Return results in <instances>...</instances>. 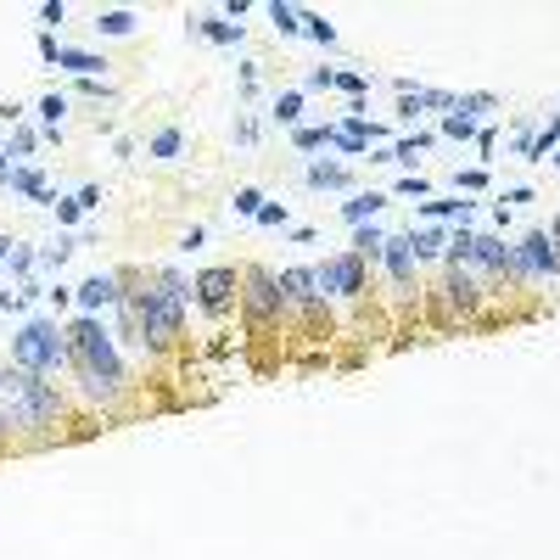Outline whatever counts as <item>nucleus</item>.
Masks as SVG:
<instances>
[{
    "label": "nucleus",
    "mask_w": 560,
    "mask_h": 560,
    "mask_svg": "<svg viewBox=\"0 0 560 560\" xmlns=\"http://www.w3.org/2000/svg\"><path fill=\"white\" fill-rule=\"evenodd\" d=\"M264 17L280 28V34H303V6H292V0H269Z\"/></svg>",
    "instance_id": "nucleus-25"
},
{
    "label": "nucleus",
    "mask_w": 560,
    "mask_h": 560,
    "mask_svg": "<svg viewBox=\"0 0 560 560\" xmlns=\"http://www.w3.org/2000/svg\"><path fill=\"white\" fill-rule=\"evenodd\" d=\"M62 331H68V370L79 381V398H90L101 415H118V404L129 392V364H124L118 336L101 325V314H79Z\"/></svg>",
    "instance_id": "nucleus-1"
},
{
    "label": "nucleus",
    "mask_w": 560,
    "mask_h": 560,
    "mask_svg": "<svg viewBox=\"0 0 560 560\" xmlns=\"http://www.w3.org/2000/svg\"><path fill=\"white\" fill-rule=\"evenodd\" d=\"M336 140V124H303V129H292V146L297 152H325V146H331Z\"/></svg>",
    "instance_id": "nucleus-24"
},
{
    "label": "nucleus",
    "mask_w": 560,
    "mask_h": 560,
    "mask_svg": "<svg viewBox=\"0 0 560 560\" xmlns=\"http://www.w3.org/2000/svg\"><path fill=\"white\" fill-rule=\"evenodd\" d=\"M62 118H68V96H62V90L40 96V124H45V140H62Z\"/></svg>",
    "instance_id": "nucleus-23"
},
{
    "label": "nucleus",
    "mask_w": 560,
    "mask_h": 560,
    "mask_svg": "<svg viewBox=\"0 0 560 560\" xmlns=\"http://www.w3.org/2000/svg\"><path fill=\"white\" fill-rule=\"evenodd\" d=\"M409 247H415V264H437L443 247H448L443 224H420V230H409Z\"/></svg>",
    "instance_id": "nucleus-19"
},
{
    "label": "nucleus",
    "mask_w": 560,
    "mask_h": 560,
    "mask_svg": "<svg viewBox=\"0 0 560 560\" xmlns=\"http://www.w3.org/2000/svg\"><path fill=\"white\" fill-rule=\"evenodd\" d=\"M454 112H460L465 124H488L493 112H499V96H488V90H465V96H454Z\"/></svg>",
    "instance_id": "nucleus-18"
},
{
    "label": "nucleus",
    "mask_w": 560,
    "mask_h": 560,
    "mask_svg": "<svg viewBox=\"0 0 560 560\" xmlns=\"http://www.w3.org/2000/svg\"><path fill=\"white\" fill-rule=\"evenodd\" d=\"M303 185H308V191H348L353 168L348 163H308L303 168Z\"/></svg>",
    "instance_id": "nucleus-14"
},
{
    "label": "nucleus",
    "mask_w": 560,
    "mask_h": 560,
    "mask_svg": "<svg viewBox=\"0 0 560 560\" xmlns=\"http://www.w3.org/2000/svg\"><path fill=\"white\" fill-rule=\"evenodd\" d=\"M17 443V432H12V420H6V409H0V454Z\"/></svg>",
    "instance_id": "nucleus-48"
},
{
    "label": "nucleus",
    "mask_w": 560,
    "mask_h": 560,
    "mask_svg": "<svg viewBox=\"0 0 560 560\" xmlns=\"http://www.w3.org/2000/svg\"><path fill=\"white\" fill-rule=\"evenodd\" d=\"M314 280H320V292L336 297V303H364V292H370V264H364L359 252H336L325 264H314Z\"/></svg>",
    "instance_id": "nucleus-9"
},
{
    "label": "nucleus",
    "mask_w": 560,
    "mask_h": 560,
    "mask_svg": "<svg viewBox=\"0 0 560 560\" xmlns=\"http://www.w3.org/2000/svg\"><path fill=\"white\" fill-rule=\"evenodd\" d=\"M101 34V40H129L140 28V17L129 12V6H96V23H90Z\"/></svg>",
    "instance_id": "nucleus-13"
},
{
    "label": "nucleus",
    "mask_w": 560,
    "mask_h": 560,
    "mask_svg": "<svg viewBox=\"0 0 560 560\" xmlns=\"http://www.w3.org/2000/svg\"><path fill=\"white\" fill-rule=\"evenodd\" d=\"M68 17V0H45L40 6V23H62Z\"/></svg>",
    "instance_id": "nucleus-44"
},
{
    "label": "nucleus",
    "mask_w": 560,
    "mask_h": 560,
    "mask_svg": "<svg viewBox=\"0 0 560 560\" xmlns=\"http://www.w3.org/2000/svg\"><path fill=\"white\" fill-rule=\"evenodd\" d=\"M549 236H555V241H560V213H555V219H549Z\"/></svg>",
    "instance_id": "nucleus-52"
},
{
    "label": "nucleus",
    "mask_w": 560,
    "mask_h": 560,
    "mask_svg": "<svg viewBox=\"0 0 560 560\" xmlns=\"http://www.w3.org/2000/svg\"><path fill=\"white\" fill-rule=\"evenodd\" d=\"M303 34L314 45H325V51H336V23H325L320 12H303Z\"/></svg>",
    "instance_id": "nucleus-29"
},
{
    "label": "nucleus",
    "mask_w": 560,
    "mask_h": 560,
    "mask_svg": "<svg viewBox=\"0 0 560 560\" xmlns=\"http://www.w3.org/2000/svg\"><path fill=\"white\" fill-rule=\"evenodd\" d=\"M56 68L73 73V79H107V62H101L96 51H73V45H62V56H56Z\"/></svg>",
    "instance_id": "nucleus-17"
},
{
    "label": "nucleus",
    "mask_w": 560,
    "mask_h": 560,
    "mask_svg": "<svg viewBox=\"0 0 560 560\" xmlns=\"http://www.w3.org/2000/svg\"><path fill=\"white\" fill-rule=\"evenodd\" d=\"M236 140H241V146H252V140H258V124H252V118H241V124H236Z\"/></svg>",
    "instance_id": "nucleus-49"
},
{
    "label": "nucleus",
    "mask_w": 560,
    "mask_h": 560,
    "mask_svg": "<svg viewBox=\"0 0 560 560\" xmlns=\"http://www.w3.org/2000/svg\"><path fill=\"white\" fill-rule=\"evenodd\" d=\"M331 90H348V96L359 101L364 90H370V73H348V68H342V73H336V84H331Z\"/></svg>",
    "instance_id": "nucleus-37"
},
{
    "label": "nucleus",
    "mask_w": 560,
    "mask_h": 560,
    "mask_svg": "<svg viewBox=\"0 0 560 560\" xmlns=\"http://www.w3.org/2000/svg\"><path fill=\"white\" fill-rule=\"evenodd\" d=\"M12 364L28 376H56L68 370V331L56 325V314H34L12 331Z\"/></svg>",
    "instance_id": "nucleus-3"
},
{
    "label": "nucleus",
    "mask_w": 560,
    "mask_h": 560,
    "mask_svg": "<svg viewBox=\"0 0 560 560\" xmlns=\"http://www.w3.org/2000/svg\"><path fill=\"white\" fill-rule=\"evenodd\" d=\"M12 191H17V196H28V202H56V191L45 185V174H40L34 163L12 168Z\"/></svg>",
    "instance_id": "nucleus-20"
},
{
    "label": "nucleus",
    "mask_w": 560,
    "mask_h": 560,
    "mask_svg": "<svg viewBox=\"0 0 560 560\" xmlns=\"http://www.w3.org/2000/svg\"><path fill=\"white\" fill-rule=\"evenodd\" d=\"M34 252H40V269H62L73 258V236H56L51 247H34Z\"/></svg>",
    "instance_id": "nucleus-33"
},
{
    "label": "nucleus",
    "mask_w": 560,
    "mask_h": 560,
    "mask_svg": "<svg viewBox=\"0 0 560 560\" xmlns=\"http://www.w3.org/2000/svg\"><path fill=\"white\" fill-rule=\"evenodd\" d=\"M146 157H157V163H174V157H185V129L180 124L157 129V135L146 140Z\"/></svg>",
    "instance_id": "nucleus-21"
},
{
    "label": "nucleus",
    "mask_w": 560,
    "mask_h": 560,
    "mask_svg": "<svg viewBox=\"0 0 560 560\" xmlns=\"http://www.w3.org/2000/svg\"><path fill=\"white\" fill-rule=\"evenodd\" d=\"M230 208H236V219H258V208H264V191H258V185H241V191L230 196Z\"/></svg>",
    "instance_id": "nucleus-32"
},
{
    "label": "nucleus",
    "mask_w": 560,
    "mask_h": 560,
    "mask_svg": "<svg viewBox=\"0 0 560 560\" xmlns=\"http://www.w3.org/2000/svg\"><path fill=\"white\" fill-rule=\"evenodd\" d=\"M432 129H415V135H404L398 140V146H392V163H404V168H415V152H426V146H432Z\"/></svg>",
    "instance_id": "nucleus-27"
},
{
    "label": "nucleus",
    "mask_w": 560,
    "mask_h": 560,
    "mask_svg": "<svg viewBox=\"0 0 560 560\" xmlns=\"http://www.w3.org/2000/svg\"><path fill=\"white\" fill-rule=\"evenodd\" d=\"M521 202H532V185H504L499 208H521Z\"/></svg>",
    "instance_id": "nucleus-42"
},
{
    "label": "nucleus",
    "mask_w": 560,
    "mask_h": 560,
    "mask_svg": "<svg viewBox=\"0 0 560 560\" xmlns=\"http://www.w3.org/2000/svg\"><path fill=\"white\" fill-rule=\"evenodd\" d=\"M6 269H12V275H17V286H23V280L34 275V269H40V252L17 241V247H12V258H6Z\"/></svg>",
    "instance_id": "nucleus-30"
},
{
    "label": "nucleus",
    "mask_w": 560,
    "mask_h": 560,
    "mask_svg": "<svg viewBox=\"0 0 560 560\" xmlns=\"http://www.w3.org/2000/svg\"><path fill=\"white\" fill-rule=\"evenodd\" d=\"M538 146H544V152H560V107H555V118L538 129Z\"/></svg>",
    "instance_id": "nucleus-40"
},
{
    "label": "nucleus",
    "mask_w": 560,
    "mask_h": 560,
    "mask_svg": "<svg viewBox=\"0 0 560 560\" xmlns=\"http://www.w3.org/2000/svg\"><path fill=\"white\" fill-rule=\"evenodd\" d=\"M12 168H17V163H12L6 152H0V185H12Z\"/></svg>",
    "instance_id": "nucleus-50"
},
{
    "label": "nucleus",
    "mask_w": 560,
    "mask_h": 560,
    "mask_svg": "<svg viewBox=\"0 0 560 560\" xmlns=\"http://www.w3.org/2000/svg\"><path fill=\"white\" fill-rule=\"evenodd\" d=\"M342 129H348L353 140H364V146H376V140L387 135V124H370L364 112H348V118H342Z\"/></svg>",
    "instance_id": "nucleus-28"
},
{
    "label": "nucleus",
    "mask_w": 560,
    "mask_h": 560,
    "mask_svg": "<svg viewBox=\"0 0 560 560\" xmlns=\"http://www.w3.org/2000/svg\"><path fill=\"white\" fill-rule=\"evenodd\" d=\"M392 196L387 191H353V202H342V219L353 224V230H359V224H376V213L387 208Z\"/></svg>",
    "instance_id": "nucleus-16"
},
{
    "label": "nucleus",
    "mask_w": 560,
    "mask_h": 560,
    "mask_svg": "<svg viewBox=\"0 0 560 560\" xmlns=\"http://www.w3.org/2000/svg\"><path fill=\"white\" fill-rule=\"evenodd\" d=\"M0 409L12 420V432L28 443H51L56 426H68V392L51 376H28L17 364L0 370Z\"/></svg>",
    "instance_id": "nucleus-2"
},
{
    "label": "nucleus",
    "mask_w": 560,
    "mask_h": 560,
    "mask_svg": "<svg viewBox=\"0 0 560 560\" xmlns=\"http://www.w3.org/2000/svg\"><path fill=\"white\" fill-rule=\"evenodd\" d=\"M331 84H336V68H314V73H308V90H331Z\"/></svg>",
    "instance_id": "nucleus-46"
},
{
    "label": "nucleus",
    "mask_w": 560,
    "mask_h": 560,
    "mask_svg": "<svg viewBox=\"0 0 560 560\" xmlns=\"http://www.w3.org/2000/svg\"><path fill=\"white\" fill-rule=\"evenodd\" d=\"M275 124L280 129H303V90H280L275 96Z\"/></svg>",
    "instance_id": "nucleus-26"
},
{
    "label": "nucleus",
    "mask_w": 560,
    "mask_h": 560,
    "mask_svg": "<svg viewBox=\"0 0 560 560\" xmlns=\"http://www.w3.org/2000/svg\"><path fill=\"white\" fill-rule=\"evenodd\" d=\"M353 252H359L364 264L376 269L381 252H387V230H381V224H359V230H353Z\"/></svg>",
    "instance_id": "nucleus-22"
},
{
    "label": "nucleus",
    "mask_w": 560,
    "mask_h": 560,
    "mask_svg": "<svg viewBox=\"0 0 560 560\" xmlns=\"http://www.w3.org/2000/svg\"><path fill=\"white\" fill-rule=\"evenodd\" d=\"M12 247H17L12 236H0V264H6V258H12Z\"/></svg>",
    "instance_id": "nucleus-51"
},
{
    "label": "nucleus",
    "mask_w": 560,
    "mask_h": 560,
    "mask_svg": "<svg viewBox=\"0 0 560 560\" xmlns=\"http://www.w3.org/2000/svg\"><path fill=\"white\" fill-rule=\"evenodd\" d=\"M398 196H432V180H426V174H404V180H398Z\"/></svg>",
    "instance_id": "nucleus-39"
},
{
    "label": "nucleus",
    "mask_w": 560,
    "mask_h": 560,
    "mask_svg": "<svg viewBox=\"0 0 560 560\" xmlns=\"http://www.w3.org/2000/svg\"><path fill=\"white\" fill-rule=\"evenodd\" d=\"M476 213V202H460V196H432V202H420V224H443V219H460V230H465V219Z\"/></svg>",
    "instance_id": "nucleus-15"
},
{
    "label": "nucleus",
    "mask_w": 560,
    "mask_h": 560,
    "mask_svg": "<svg viewBox=\"0 0 560 560\" xmlns=\"http://www.w3.org/2000/svg\"><path fill=\"white\" fill-rule=\"evenodd\" d=\"M258 224H264V230H286L292 213H286V202H264V208H258Z\"/></svg>",
    "instance_id": "nucleus-34"
},
{
    "label": "nucleus",
    "mask_w": 560,
    "mask_h": 560,
    "mask_svg": "<svg viewBox=\"0 0 560 560\" xmlns=\"http://www.w3.org/2000/svg\"><path fill=\"white\" fill-rule=\"evenodd\" d=\"M482 185H488V168H460V174H454V196H471V191H482Z\"/></svg>",
    "instance_id": "nucleus-36"
},
{
    "label": "nucleus",
    "mask_w": 560,
    "mask_h": 560,
    "mask_svg": "<svg viewBox=\"0 0 560 560\" xmlns=\"http://www.w3.org/2000/svg\"><path fill=\"white\" fill-rule=\"evenodd\" d=\"M124 297V269H96L90 280H79L73 286V303H79V314H101V308H112Z\"/></svg>",
    "instance_id": "nucleus-10"
},
{
    "label": "nucleus",
    "mask_w": 560,
    "mask_h": 560,
    "mask_svg": "<svg viewBox=\"0 0 560 560\" xmlns=\"http://www.w3.org/2000/svg\"><path fill=\"white\" fill-rule=\"evenodd\" d=\"M45 297H51V308H68L73 303V286H62V280H56V286H45Z\"/></svg>",
    "instance_id": "nucleus-45"
},
{
    "label": "nucleus",
    "mask_w": 560,
    "mask_h": 560,
    "mask_svg": "<svg viewBox=\"0 0 560 560\" xmlns=\"http://www.w3.org/2000/svg\"><path fill=\"white\" fill-rule=\"evenodd\" d=\"M191 303L202 308L208 320H230V314L241 308V269H236V264H208V269H196Z\"/></svg>",
    "instance_id": "nucleus-6"
},
{
    "label": "nucleus",
    "mask_w": 560,
    "mask_h": 560,
    "mask_svg": "<svg viewBox=\"0 0 560 560\" xmlns=\"http://www.w3.org/2000/svg\"><path fill=\"white\" fill-rule=\"evenodd\" d=\"M381 269H387L392 292H415L420 264H415V247H409V230H404V236H387V252H381Z\"/></svg>",
    "instance_id": "nucleus-11"
},
{
    "label": "nucleus",
    "mask_w": 560,
    "mask_h": 560,
    "mask_svg": "<svg viewBox=\"0 0 560 560\" xmlns=\"http://www.w3.org/2000/svg\"><path fill=\"white\" fill-rule=\"evenodd\" d=\"M191 34H202V40H213V45H241V40H247V28L230 23V17H219V12H196Z\"/></svg>",
    "instance_id": "nucleus-12"
},
{
    "label": "nucleus",
    "mask_w": 560,
    "mask_h": 560,
    "mask_svg": "<svg viewBox=\"0 0 560 560\" xmlns=\"http://www.w3.org/2000/svg\"><path fill=\"white\" fill-rule=\"evenodd\" d=\"M510 247H516V275H521L527 292L560 280V241L549 236V230H527V236H516Z\"/></svg>",
    "instance_id": "nucleus-8"
},
{
    "label": "nucleus",
    "mask_w": 560,
    "mask_h": 560,
    "mask_svg": "<svg viewBox=\"0 0 560 560\" xmlns=\"http://www.w3.org/2000/svg\"><path fill=\"white\" fill-rule=\"evenodd\" d=\"M202 241H208V230H202V224H191V230H185V236H180V247H185V252H196V247H202Z\"/></svg>",
    "instance_id": "nucleus-47"
},
{
    "label": "nucleus",
    "mask_w": 560,
    "mask_h": 560,
    "mask_svg": "<svg viewBox=\"0 0 560 560\" xmlns=\"http://www.w3.org/2000/svg\"><path fill=\"white\" fill-rule=\"evenodd\" d=\"M488 286L471 275V269H443V280H437V292H432V314L443 325H476L482 320V308H488Z\"/></svg>",
    "instance_id": "nucleus-4"
},
{
    "label": "nucleus",
    "mask_w": 560,
    "mask_h": 560,
    "mask_svg": "<svg viewBox=\"0 0 560 560\" xmlns=\"http://www.w3.org/2000/svg\"><path fill=\"white\" fill-rule=\"evenodd\" d=\"M437 135H448V140H476V124H465L460 112H448L443 124H437Z\"/></svg>",
    "instance_id": "nucleus-35"
},
{
    "label": "nucleus",
    "mask_w": 560,
    "mask_h": 560,
    "mask_svg": "<svg viewBox=\"0 0 560 560\" xmlns=\"http://www.w3.org/2000/svg\"><path fill=\"white\" fill-rule=\"evenodd\" d=\"M56 56H62V40L45 28V34H40V62H51V68H56Z\"/></svg>",
    "instance_id": "nucleus-43"
},
{
    "label": "nucleus",
    "mask_w": 560,
    "mask_h": 560,
    "mask_svg": "<svg viewBox=\"0 0 560 560\" xmlns=\"http://www.w3.org/2000/svg\"><path fill=\"white\" fill-rule=\"evenodd\" d=\"M34 146H40V135H34V129L28 124H12V140H6V157H34Z\"/></svg>",
    "instance_id": "nucleus-31"
},
{
    "label": "nucleus",
    "mask_w": 560,
    "mask_h": 560,
    "mask_svg": "<svg viewBox=\"0 0 560 560\" xmlns=\"http://www.w3.org/2000/svg\"><path fill=\"white\" fill-rule=\"evenodd\" d=\"M280 297H286V314H297V320H308L314 331L320 325H331V297L320 292V280H314V269L297 264V269H280Z\"/></svg>",
    "instance_id": "nucleus-7"
},
{
    "label": "nucleus",
    "mask_w": 560,
    "mask_h": 560,
    "mask_svg": "<svg viewBox=\"0 0 560 560\" xmlns=\"http://www.w3.org/2000/svg\"><path fill=\"white\" fill-rule=\"evenodd\" d=\"M241 314H247L252 331H280L286 325V297H280L275 269H264V264L241 269Z\"/></svg>",
    "instance_id": "nucleus-5"
},
{
    "label": "nucleus",
    "mask_w": 560,
    "mask_h": 560,
    "mask_svg": "<svg viewBox=\"0 0 560 560\" xmlns=\"http://www.w3.org/2000/svg\"><path fill=\"white\" fill-rule=\"evenodd\" d=\"M73 202H79L84 213H96V208H101V185H90V180H84L79 191H73Z\"/></svg>",
    "instance_id": "nucleus-41"
},
{
    "label": "nucleus",
    "mask_w": 560,
    "mask_h": 560,
    "mask_svg": "<svg viewBox=\"0 0 560 560\" xmlns=\"http://www.w3.org/2000/svg\"><path fill=\"white\" fill-rule=\"evenodd\" d=\"M51 208H56V224H79V219H84V208L73 202V196H56Z\"/></svg>",
    "instance_id": "nucleus-38"
}]
</instances>
